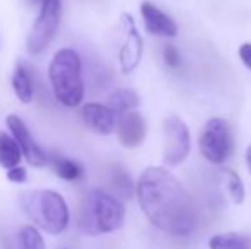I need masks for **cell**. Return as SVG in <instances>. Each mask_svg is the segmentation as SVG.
Here are the masks:
<instances>
[{
  "mask_svg": "<svg viewBox=\"0 0 251 249\" xmlns=\"http://www.w3.org/2000/svg\"><path fill=\"white\" fill-rule=\"evenodd\" d=\"M137 198L155 229L188 236L197 226L195 205L185 186L164 167H147L137 181Z\"/></svg>",
  "mask_w": 251,
  "mask_h": 249,
  "instance_id": "6da1fadb",
  "label": "cell"
},
{
  "mask_svg": "<svg viewBox=\"0 0 251 249\" xmlns=\"http://www.w3.org/2000/svg\"><path fill=\"white\" fill-rule=\"evenodd\" d=\"M125 205L116 196L101 189H91L79 205L77 227L87 236L115 232L125 222Z\"/></svg>",
  "mask_w": 251,
  "mask_h": 249,
  "instance_id": "7a4b0ae2",
  "label": "cell"
},
{
  "mask_svg": "<svg viewBox=\"0 0 251 249\" xmlns=\"http://www.w3.org/2000/svg\"><path fill=\"white\" fill-rule=\"evenodd\" d=\"M21 208L27 219L48 234H62L70 220L67 202L53 189H29L19 198Z\"/></svg>",
  "mask_w": 251,
  "mask_h": 249,
  "instance_id": "3957f363",
  "label": "cell"
},
{
  "mask_svg": "<svg viewBox=\"0 0 251 249\" xmlns=\"http://www.w3.org/2000/svg\"><path fill=\"white\" fill-rule=\"evenodd\" d=\"M55 97L67 108H75L84 99L82 62L75 50L62 48L53 55L48 67Z\"/></svg>",
  "mask_w": 251,
  "mask_h": 249,
  "instance_id": "277c9868",
  "label": "cell"
},
{
  "mask_svg": "<svg viewBox=\"0 0 251 249\" xmlns=\"http://www.w3.org/2000/svg\"><path fill=\"white\" fill-rule=\"evenodd\" d=\"M199 149L205 160L222 166L234 150V135L227 121L222 118H210L200 132Z\"/></svg>",
  "mask_w": 251,
  "mask_h": 249,
  "instance_id": "5b68a950",
  "label": "cell"
},
{
  "mask_svg": "<svg viewBox=\"0 0 251 249\" xmlns=\"http://www.w3.org/2000/svg\"><path fill=\"white\" fill-rule=\"evenodd\" d=\"M62 21V0H43L38 17L27 34L26 46L29 55H40L48 48Z\"/></svg>",
  "mask_w": 251,
  "mask_h": 249,
  "instance_id": "8992f818",
  "label": "cell"
},
{
  "mask_svg": "<svg viewBox=\"0 0 251 249\" xmlns=\"http://www.w3.org/2000/svg\"><path fill=\"white\" fill-rule=\"evenodd\" d=\"M164 162L169 167L179 166L192 150L190 128L176 114H169L164 120Z\"/></svg>",
  "mask_w": 251,
  "mask_h": 249,
  "instance_id": "52a82bcc",
  "label": "cell"
},
{
  "mask_svg": "<svg viewBox=\"0 0 251 249\" xmlns=\"http://www.w3.org/2000/svg\"><path fill=\"white\" fill-rule=\"evenodd\" d=\"M7 128L10 130V135L16 138V142L19 143L21 150H23V156L31 166L34 167H43L48 164V156L40 145L38 142L33 138L31 132L27 130L26 123L21 120L17 114H9L5 120Z\"/></svg>",
  "mask_w": 251,
  "mask_h": 249,
  "instance_id": "ba28073f",
  "label": "cell"
},
{
  "mask_svg": "<svg viewBox=\"0 0 251 249\" xmlns=\"http://www.w3.org/2000/svg\"><path fill=\"white\" fill-rule=\"evenodd\" d=\"M122 23L125 24L126 38H125V43H123L122 50H120V67H122L123 73H130L137 68V65L142 60L144 45H142V38H140L139 31H137L132 16L123 14Z\"/></svg>",
  "mask_w": 251,
  "mask_h": 249,
  "instance_id": "9c48e42d",
  "label": "cell"
},
{
  "mask_svg": "<svg viewBox=\"0 0 251 249\" xmlns=\"http://www.w3.org/2000/svg\"><path fill=\"white\" fill-rule=\"evenodd\" d=\"M116 135L123 147L137 149L139 145H142L147 135L146 118L135 110L120 114L118 121H116Z\"/></svg>",
  "mask_w": 251,
  "mask_h": 249,
  "instance_id": "30bf717a",
  "label": "cell"
},
{
  "mask_svg": "<svg viewBox=\"0 0 251 249\" xmlns=\"http://www.w3.org/2000/svg\"><path fill=\"white\" fill-rule=\"evenodd\" d=\"M140 14H142L144 26H146L147 33L164 38H175L178 34V26H176L175 21L149 0H144L140 3Z\"/></svg>",
  "mask_w": 251,
  "mask_h": 249,
  "instance_id": "8fae6325",
  "label": "cell"
},
{
  "mask_svg": "<svg viewBox=\"0 0 251 249\" xmlns=\"http://www.w3.org/2000/svg\"><path fill=\"white\" fill-rule=\"evenodd\" d=\"M82 121L89 130L100 135H109L116 132V113L108 104L100 103H87L80 110Z\"/></svg>",
  "mask_w": 251,
  "mask_h": 249,
  "instance_id": "7c38bea8",
  "label": "cell"
},
{
  "mask_svg": "<svg viewBox=\"0 0 251 249\" xmlns=\"http://www.w3.org/2000/svg\"><path fill=\"white\" fill-rule=\"evenodd\" d=\"M23 157V150L16 142V138L9 133L0 132V166L3 169H12V167L19 166Z\"/></svg>",
  "mask_w": 251,
  "mask_h": 249,
  "instance_id": "4fadbf2b",
  "label": "cell"
},
{
  "mask_svg": "<svg viewBox=\"0 0 251 249\" xmlns=\"http://www.w3.org/2000/svg\"><path fill=\"white\" fill-rule=\"evenodd\" d=\"M12 89L21 103L29 104L31 101H33V97H34L33 79H31L29 72H27V68L23 63H19L12 73Z\"/></svg>",
  "mask_w": 251,
  "mask_h": 249,
  "instance_id": "5bb4252c",
  "label": "cell"
},
{
  "mask_svg": "<svg viewBox=\"0 0 251 249\" xmlns=\"http://www.w3.org/2000/svg\"><path fill=\"white\" fill-rule=\"evenodd\" d=\"M139 104H140L139 94L133 89H126V87L113 91L108 97V106L111 108L118 116L126 113V111H133Z\"/></svg>",
  "mask_w": 251,
  "mask_h": 249,
  "instance_id": "9a60e30c",
  "label": "cell"
},
{
  "mask_svg": "<svg viewBox=\"0 0 251 249\" xmlns=\"http://www.w3.org/2000/svg\"><path fill=\"white\" fill-rule=\"evenodd\" d=\"M48 164L53 167L56 176L65 181H77L84 174V167L79 162L67 159L63 156H58V154H51V157H48Z\"/></svg>",
  "mask_w": 251,
  "mask_h": 249,
  "instance_id": "2e32d148",
  "label": "cell"
},
{
  "mask_svg": "<svg viewBox=\"0 0 251 249\" xmlns=\"http://www.w3.org/2000/svg\"><path fill=\"white\" fill-rule=\"evenodd\" d=\"M210 249H251V236L243 232L215 234L208 241Z\"/></svg>",
  "mask_w": 251,
  "mask_h": 249,
  "instance_id": "e0dca14e",
  "label": "cell"
},
{
  "mask_svg": "<svg viewBox=\"0 0 251 249\" xmlns=\"http://www.w3.org/2000/svg\"><path fill=\"white\" fill-rule=\"evenodd\" d=\"M222 176H224L226 191H227L231 202L236 203V205H241V203L245 202L246 191H245V184H243L239 174L236 173V171H232V169L222 167Z\"/></svg>",
  "mask_w": 251,
  "mask_h": 249,
  "instance_id": "ac0fdd59",
  "label": "cell"
},
{
  "mask_svg": "<svg viewBox=\"0 0 251 249\" xmlns=\"http://www.w3.org/2000/svg\"><path fill=\"white\" fill-rule=\"evenodd\" d=\"M19 243L23 249H47L45 239L34 226H23L19 230Z\"/></svg>",
  "mask_w": 251,
  "mask_h": 249,
  "instance_id": "d6986e66",
  "label": "cell"
},
{
  "mask_svg": "<svg viewBox=\"0 0 251 249\" xmlns=\"http://www.w3.org/2000/svg\"><path fill=\"white\" fill-rule=\"evenodd\" d=\"M113 186H115L116 193H120V195L125 196V198H130L133 189H137V186L133 188V183H132V180H130V176L126 173H123V171H118V173L113 176Z\"/></svg>",
  "mask_w": 251,
  "mask_h": 249,
  "instance_id": "ffe728a7",
  "label": "cell"
},
{
  "mask_svg": "<svg viewBox=\"0 0 251 249\" xmlns=\"http://www.w3.org/2000/svg\"><path fill=\"white\" fill-rule=\"evenodd\" d=\"M162 55H164V63L169 68L176 70L181 67V55H179V50L175 45H166Z\"/></svg>",
  "mask_w": 251,
  "mask_h": 249,
  "instance_id": "44dd1931",
  "label": "cell"
},
{
  "mask_svg": "<svg viewBox=\"0 0 251 249\" xmlns=\"http://www.w3.org/2000/svg\"><path fill=\"white\" fill-rule=\"evenodd\" d=\"M27 178V171L24 169V167L21 166H16L12 167V169H7V180L12 181V183H24Z\"/></svg>",
  "mask_w": 251,
  "mask_h": 249,
  "instance_id": "7402d4cb",
  "label": "cell"
},
{
  "mask_svg": "<svg viewBox=\"0 0 251 249\" xmlns=\"http://www.w3.org/2000/svg\"><path fill=\"white\" fill-rule=\"evenodd\" d=\"M238 55H239V58H241L243 65L251 70V43H243L241 46H239Z\"/></svg>",
  "mask_w": 251,
  "mask_h": 249,
  "instance_id": "603a6c76",
  "label": "cell"
},
{
  "mask_svg": "<svg viewBox=\"0 0 251 249\" xmlns=\"http://www.w3.org/2000/svg\"><path fill=\"white\" fill-rule=\"evenodd\" d=\"M246 166H248V169L251 173V145L248 147V150H246Z\"/></svg>",
  "mask_w": 251,
  "mask_h": 249,
  "instance_id": "cb8c5ba5",
  "label": "cell"
},
{
  "mask_svg": "<svg viewBox=\"0 0 251 249\" xmlns=\"http://www.w3.org/2000/svg\"><path fill=\"white\" fill-rule=\"evenodd\" d=\"M29 2L31 3H40V5H41V3H43V0H29Z\"/></svg>",
  "mask_w": 251,
  "mask_h": 249,
  "instance_id": "d4e9b609",
  "label": "cell"
}]
</instances>
